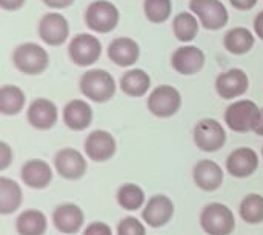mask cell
Listing matches in <instances>:
<instances>
[{"mask_svg": "<svg viewBox=\"0 0 263 235\" xmlns=\"http://www.w3.org/2000/svg\"><path fill=\"white\" fill-rule=\"evenodd\" d=\"M80 92L91 102L106 103L116 95V80L105 69H89L79 82Z\"/></svg>", "mask_w": 263, "mask_h": 235, "instance_id": "obj_1", "label": "cell"}, {"mask_svg": "<svg viewBox=\"0 0 263 235\" xmlns=\"http://www.w3.org/2000/svg\"><path fill=\"white\" fill-rule=\"evenodd\" d=\"M12 63L15 69L25 75H39L46 71L49 65V55L43 46L26 42L14 49Z\"/></svg>", "mask_w": 263, "mask_h": 235, "instance_id": "obj_2", "label": "cell"}, {"mask_svg": "<svg viewBox=\"0 0 263 235\" xmlns=\"http://www.w3.org/2000/svg\"><path fill=\"white\" fill-rule=\"evenodd\" d=\"M262 109L253 100H237L225 111V123L234 132H254L260 122Z\"/></svg>", "mask_w": 263, "mask_h": 235, "instance_id": "obj_3", "label": "cell"}, {"mask_svg": "<svg viewBox=\"0 0 263 235\" xmlns=\"http://www.w3.org/2000/svg\"><path fill=\"white\" fill-rule=\"evenodd\" d=\"M200 226L208 235H231L236 229V217L227 205L214 202L202 209Z\"/></svg>", "mask_w": 263, "mask_h": 235, "instance_id": "obj_4", "label": "cell"}, {"mask_svg": "<svg viewBox=\"0 0 263 235\" xmlns=\"http://www.w3.org/2000/svg\"><path fill=\"white\" fill-rule=\"evenodd\" d=\"M120 20V12L117 6L108 0L91 2L85 11L86 26L99 34H108L116 29Z\"/></svg>", "mask_w": 263, "mask_h": 235, "instance_id": "obj_5", "label": "cell"}, {"mask_svg": "<svg viewBox=\"0 0 263 235\" xmlns=\"http://www.w3.org/2000/svg\"><path fill=\"white\" fill-rule=\"evenodd\" d=\"M146 106L149 112L159 119H170L182 108V95L171 85H160L148 95Z\"/></svg>", "mask_w": 263, "mask_h": 235, "instance_id": "obj_6", "label": "cell"}, {"mask_svg": "<svg viewBox=\"0 0 263 235\" xmlns=\"http://www.w3.org/2000/svg\"><path fill=\"white\" fill-rule=\"evenodd\" d=\"M194 145L203 152H217L227 143V131L216 119H202L193 129Z\"/></svg>", "mask_w": 263, "mask_h": 235, "instance_id": "obj_7", "label": "cell"}, {"mask_svg": "<svg viewBox=\"0 0 263 235\" xmlns=\"http://www.w3.org/2000/svg\"><path fill=\"white\" fill-rule=\"evenodd\" d=\"M68 55L77 66H91L102 55V42L92 34H77L68 45Z\"/></svg>", "mask_w": 263, "mask_h": 235, "instance_id": "obj_8", "label": "cell"}, {"mask_svg": "<svg viewBox=\"0 0 263 235\" xmlns=\"http://www.w3.org/2000/svg\"><path fill=\"white\" fill-rule=\"evenodd\" d=\"M190 9L199 17L200 25L208 31H217L227 26L230 15L220 0H191Z\"/></svg>", "mask_w": 263, "mask_h": 235, "instance_id": "obj_9", "label": "cell"}, {"mask_svg": "<svg viewBox=\"0 0 263 235\" xmlns=\"http://www.w3.org/2000/svg\"><path fill=\"white\" fill-rule=\"evenodd\" d=\"M54 168L65 180H79L88 171L85 155L74 148H63L54 155Z\"/></svg>", "mask_w": 263, "mask_h": 235, "instance_id": "obj_10", "label": "cell"}, {"mask_svg": "<svg viewBox=\"0 0 263 235\" xmlns=\"http://www.w3.org/2000/svg\"><path fill=\"white\" fill-rule=\"evenodd\" d=\"M83 149L89 160L103 163L114 157L117 151V142L111 132L105 129H96L85 139Z\"/></svg>", "mask_w": 263, "mask_h": 235, "instance_id": "obj_11", "label": "cell"}, {"mask_svg": "<svg viewBox=\"0 0 263 235\" xmlns=\"http://www.w3.org/2000/svg\"><path fill=\"white\" fill-rule=\"evenodd\" d=\"M174 211L176 206L168 195L156 194L143 206L142 219L151 228H163L173 220Z\"/></svg>", "mask_w": 263, "mask_h": 235, "instance_id": "obj_12", "label": "cell"}, {"mask_svg": "<svg viewBox=\"0 0 263 235\" xmlns=\"http://www.w3.org/2000/svg\"><path fill=\"white\" fill-rule=\"evenodd\" d=\"M39 37L49 46H60L69 37V23L59 12L45 14L39 22Z\"/></svg>", "mask_w": 263, "mask_h": 235, "instance_id": "obj_13", "label": "cell"}, {"mask_svg": "<svg viewBox=\"0 0 263 235\" xmlns=\"http://www.w3.org/2000/svg\"><path fill=\"white\" fill-rule=\"evenodd\" d=\"M250 88V77L240 68H233L222 72L216 79V91L223 100H233L247 94Z\"/></svg>", "mask_w": 263, "mask_h": 235, "instance_id": "obj_14", "label": "cell"}, {"mask_svg": "<svg viewBox=\"0 0 263 235\" xmlns=\"http://www.w3.org/2000/svg\"><path fill=\"white\" fill-rule=\"evenodd\" d=\"M171 66L182 75H194L205 66V52L193 45L180 46L171 55Z\"/></svg>", "mask_w": 263, "mask_h": 235, "instance_id": "obj_15", "label": "cell"}, {"mask_svg": "<svg viewBox=\"0 0 263 235\" xmlns=\"http://www.w3.org/2000/svg\"><path fill=\"white\" fill-rule=\"evenodd\" d=\"M52 223L62 234H77L85 223V214L76 203H62L52 212Z\"/></svg>", "mask_w": 263, "mask_h": 235, "instance_id": "obj_16", "label": "cell"}, {"mask_svg": "<svg viewBox=\"0 0 263 235\" xmlns=\"http://www.w3.org/2000/svg\"><path fill=\"white\" fill-rule=\"evenodd\" d=\"M28 122L32 128L39 129V131H48L51 128H54V125L59 120V109L55 106L54 102H51L49 99H35L26 112Z\"/></svg>", "mask_w": 263, "mask_h": 235, "instance_id": "obj_17", "label": "cell"}, {"mask_svg": "<svg viewBox=\"0 0 263 235\" xmlns=\"http://www.w3.org/2000/svg\"><path fill=\"white\" fill-rule=\"evenodd\" d=\"M259 169V155L251 148H237L227 159V171L236 179L251 177Z\"/></svg>", "mask_w": 263, "mask_h": 235, "instance_id": "obj_18", "label": "cell"}, {"mask_svg": "<svg viewBox=\"0 0 263 235\" xmlns=\"http://www.w3.org/2000/svg\"><path fill=\"white\" fill-rule=\"evenodd\" d=\"M225 174L222 168L213 160H200L193 168V180L196 186L206 192L217 191L223 183Z\"/></svg>", "mask_w": 263, "mask_h": 235, "instance_id": "obj_19", "label": "cell"}, {"mask_svg": "<svg viewBox=\"0 0 263 235\" xmlns=\"http://www.w3.org/2000/svg\"><path fill=\"white\" fill-rule=\"evenodd\" d=\"M52 168L48 162L40 159H32L25 162L20 171L22 182L31 189H45L52 182Z\"/></svg>", "mask_w": 263, "mask_h": 235, "instance_id": "obj_20", "label": "cell"}, {"mask_svg": "<svg viewBox=\"0 0 263 235\" xmlns=\"http://www.w3.org/2000/svg\"><path fill=\"white\" fill-rule=\"evenodd\" d=\"M92 108L85 100H69L63 108V123L71 131H85L92 123Z\"/></svg>", "mask_w": 263, "mask_h": 235, "instance_id": "obj_21", "label": "cell"}, {"mask_svg": "<svg viewBox=\"0 0 263 235\" xmlns=\"http://www.w3.org/2000/svg\"><path fill=\"white\" fill-rule=\"evenodd\" d=\"M108 57L117 66H133L140 57V46L129 37H117L108 45Z\"/></svg>", "mask_w": 263, "mask_h": 235, "instance_id": "obj_22", "label": "cell"}, {"mask_svg": "<svg viewBox=\"0 0 263 235\" xmlns=\"http://www.w3.org/2000/svg\"><path fill=\"white\" fill-rule=\"evenodd\" d=\"M151 88V77L146 71L134 68L120 77V89L129 97H143Z\"/></svg>", "mask_w": 263, "mask_h": 235, "instance_id": "obj_23", "label": "cell"}, {"mask_svg": "<svg viewBox=\"0 0 263 235\" xmlns=\"http://www.w3.org/2000/svg\"><path fill=\"white\" fill-rule=\"evenodd\" d=\"M23 192L20 185L8 177H0V214L9 216L22 206Z\"/></svg>", "mask_w": 263, "mask_h": 235, "instance_id": "obj_24", "label": "cell"}, {"mask_svg": "<svg viewBox=\"0 0 263 235\" xmlns=\"http://www.w3.org/2000/svg\"><path fill=\"white\" fill-rule=\"evenodd\" d=\"M48 229V219L39 209H26L15 220V231L18 235H45Z\"/></svg>", "mask_w": 263, "mask_h": 235, "instance_id": "obj_25", "label": "cell"}, {"mask_svg": "<svg viewBox=\"0 0 263 235\" xmlns=\"http://www.w3.org/2000/svg\"><path fill=\"white\" fill-rule=\"evenodd\" d=\"M254 42H256L254 34L243 26L231 28L223 37V45L227 51L234 55H243L250 52L254 46Z\"/></svg>", "mask_w": 263, "mask_h": 235, "instance_id": "obj_26", "label": "cell"}, {"mask_svg": "<svg viewBox=\"0 0 263 235\" xmlns=\"http://www.w3.org/2000/svg\"><path fill=\"white\" fill-rule=\"evenodd\" d=\"M26 95L22 88L15 85H5L0 88V112L3 115H17L23 111Z\"/></svg>", "mask_w": 263, "mask_h": 235, "instance_id": "obj_27", "label": "cell"}, {"mask_svg": "<svg viewBox=\"0 0 263 235\" xmlns=\"http://www.w3.org/2000/svg\"><path fill=\"white\" fill-rule=\"evenodd\" d=\"M173 32L179 42H191L199 34V22L194 14L179 12L173 20Z\"/></svg>", "mask_w": 263, "mask_h": 235, "instance_id": "obj_28", "label": "cell"}, {"mask_svg": "<svg viewBox=\"0 0 263 235\" xmlns=\"http://www.w3.org/2000/svg\"><path fill=\"white\" fill-rule=\"evenodd\" d=\"M145 191L136 183H125L117 191V203L125 211H139L145 205Z\"/></svg>", "mask_w": 263, "mask_h": 235, "instance_id": "obj_29", "label": "cell"}, {"mask_svg": "<svg viewBox=\"0 0 263 235\" xmlns=\"http://www.w3.org/2000/svg\"><path fill=\"white\" fill-rule=\"evenodd\" d=\"M239 214L243 222L250 225L263 223V195L260 194H248L243 197L239 206Z\"/></svg>", "mask_w": 263, "mask_h": 235, "instance_id": "obj_30", "label": "cell"}, {"mask_svg": "<svg viewBox=\"0 0 263 235\" xmlns=\"http://www.w3.org/2000/svg\"><path fill=\"white\" fill-rule=\"evenodd\" d=\"M173 2L171 0H143L145 17L156 25L165 23L171 17Z\"/></svg>", "mask_w": 263, "mask_h": 235, "instance_id": "obj_31", "label": "cell"}, {"mask_svg": "<svg viewBox=\"0 0 263 235\" xmlns=\"http://www.w3.org/2000/svg\"><path fill=\"white\" fill-rule=\"evenodd\" d=\"M117 235H146V228L139 219L125 217L117 225Z\"/></svg>", "mask_w": 263, "mask_h": 235, "instance_id": "obj_32", "label": "cell"}, {"mask_svg": "<svg viewBox=\"0 0 263 235\" xmlns=\"http://www.w3.org/2000/svg\"><path fill=\"white\" fill-rule=\"evenodd\" d=\"M83 235H112V229L105 222H92L86 226Z\"/></svg>", "mask_w": 263, "mask_h": 235, "instance_id": "obj_33", "label": "cell"}, {"mask_svg": "<svg viewBox=\"0 0 263 235\" xmlns=\"http://www.w3.org/2000/svg\"><path fill=\"white\" fill-rule=\"evenodd\" d=\"M14 152L6 142H0V171H6L12 163Z\"/></svg>", "mask_w": 263, "mask_h": 235, "instance_id": "obj_34", "label": "cell"}, {"mask_svg": "<svg viewBox=\"0 0 263 235\" xmlns=\"http://www.w3.org/2000/svg\"><path fill=\"white\" fill-rule=\"evenodd\" d=\"M25 3L26 0H0V6L5 11H18L20 8H23Z\"/></svg>", "mask_w": 263, "mask_h": 235, "instance_id": "obj_35", "label": "cell"}, {"mask_svg": "<svg viewBox=\"0 0 263 235\" xmlns=\"http://www.w3.org/2000/svg\"><path fill=\"white\" fill-rule=\"evenodd\" d=\"M230 3L239 11H250L257 5V0H230Z\"/></svg>", "mask_w": 263, "mask_h": 235, "instance_id": "obj_36", "label": "cell"}, {"mask_svg": "<svg viewBox=\"0 0 263 235\" xmlns=\"http://www.w3.org/2000/svg\"><path fill=\"white\" fill-rule=\"evenodd\" d=\"M48 8H52V9H65V8H69L76 0H42Z\"/></svg>", "mask_w": 263, "mask_h": 235, "instance_id": "obj_37", "label": "cell"}, {"mask_svg": "<svg viewBox=\"0 0 263 235\" xmlns=\"http://www.w3.org/2000/svg\"><path fill=\"white\" fill-rule=\"evenodd\" d=\"M254 31L257 34V37L263 40V11H260L256 17H254Z\"/></svg>", "mask_w": 263, "mask_h": 235, "instance_id": "obj_38", "label": "cell"}, {"mask_svg": "<svg viewBox=\"0 0 263 235\" xmlns=\"http://www.w3.org/2000/svg\"><path fill=\"white\" fill-rule=\"evenodd\" d=\"M254 134H257L259 137H263V108H262V115H260V122H259V125H257V128H256Z\"/></svg>", "mask_w": 263, "mask_h": 235, "instance_id": "obj_39", "label": "cell"}, {"mask_svg": "<svg viewBox=\"0 0 263 235\" xmlns=\"http://www.w3.org/2000/svg\"><path fill=\"white\" fill-rule=\"evenodd\" d=\"M262 155H263V148H262Z\"/></svg>", "mask_w": 263, "mask_h": 235, "instance_id": "obj_40", "label": "cell"}]
</instances>
